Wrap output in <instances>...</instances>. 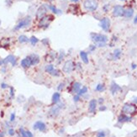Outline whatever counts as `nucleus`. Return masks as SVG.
<instances>
[{
    "mask_svg": "<svg viewBox=\"0 0 137 137\" xmlns=\"http://www.w3.org/2000/svg\"><path fill=\"white\" fill-rule=\"evenodd\" d=\"M92 41L93 44L96 45V46L99 48H103L107 46V43L109 41V38L107 36L103 34H99V33H91L90 34Z\"/></svg>",
    "mask_w": 137,
    "mask_h": 137,
    "instance_id": "obj_1",
    "label": "nucleus"
},
{
    "mask_svg": "<svg viewBox=\"0 0 137 137\" xmlns=\"http://www.w3.org/2000/svg\"><path fill=\"white\" fill-rule=\"evenodd\" d=\"M121 111H122V113H125V114L133 116V115H136L137 113V106L135 103H125V104L123 105Z\"/></svg>",
    "mask_w": 137,
    "mask_h": 137,
    "instance_id": "obj_2",
    "label": "nucleus"
},
{
    "mask_svg": "<svg viewBox=\"0 0 137 137\" xmlns=\"http://www.w3.org/2000/svg\"><path fill=\"white\" fill-rule=\"evenodd\" d=\"M83 8L88 12H94L99 8V3L97 0H84Z\"/></svg>",
    "mask_w": 137,
    "mask_h": 137,
    "instance_id": "obj_3",
    "label": "nucleus"
},
{
    "mask_svg": "<svg viewBox=\"0 0 137 137\" xmlns=\"http://www.w3.org/2000/svg\"><path fill=\"white\" fill-rule=\"evenodd\" d=\"M53 20H54V15H52V14L45 15V16L42 17V18L40 19V21H39V24H38L39 28L46 29Z\"/></svg>",
    "mask_w": 137,
    "mask_h": 137,
    "instance_id": "obj_4",
    "label": "nucleus"
},
{
    "mask_svg": "<svg viewBox=\"0 0 137 137\" xmlns=\"http://www.w3.org/2000/svg\"><path fill=\"white\" fill-rule=\"evenodd\" d=\"M75 68L76 64L73 62V60H66L63 63V66H62V72L65 74H71L75 70Z\"/></svg>",
    "mask_w": 137,
    "mask_h": 137,
    "instance_id": "obj_5",
    "label": "nucleus"
},
{
    "mask_svg": "<svg viewBox=\"0 0 137 137\" xmlns=\"http://www.w3.org/2000/svg\"><path fill=\"white\" fill-rule=\"evenodd\" d=\"M31 21H32V19H31L30 16H26L25 17L24 19H22L20 21L15 25V27L13 28V30L17 31L19 30H21V29H24L28 27L29 25L31 24Z\"/></svg>",
    "mask_w": 137,
    "mask_h": 137,
    "instance_id": "obj_6",
    "label": "nucleus"
},
{
    "mask_svg": "<svg viewBox=\"0 0 137 137\" xmlns=\"http://www.w3.org/2000/svg\"><path fill=\"white\" fill-rule=\"evenodd\" d=\"M99 26L101 27V29L105 32H109L110 30L111 27V21L109 18L108 17H103V19H100L99 21Z\"/></svg>",
    "mask_w": 137,
    "mask_h": 137,
    "instance_id": "obj_7",
    "label": "nucleus"
},
{
    "mask_svg": "<svg viewBox=\"0 0 137 137\" xmlns=\"http://www.w3.org/2000/svg\"><path fill=\"white\" fill-rule=\"evenodd\" d=\"M45 70H46V72H47L48 74H50L52 77H59L60 76V71L56 69V68L55 67V66L51 63H49L48 65L46 66Z\"/></svg>",
    "mask_w": 137,
    "mask_h": 137,
    "instance_id": "obj_8",
    "label": "nucleus"
},
{
    "mask_svg": "<svg viewBox=\"0 0 137 137\" xmlns=\"http://www.w3.org/2000/svg\"><path fill=\"white\" fill-rule=\"evenodd\" d=\"M113 17H124V13H125V8L121 5H115L114 7L113 8Z\"/></svg>",
    "mask_w": 137,
    "mask_h": 137,
    "instance_id": "obj_9",
    "label": "nucleus"
},
{
    "mask_svg": "<svg viewBox=\"0 0 137 137\" xmlns=\"http://www.w3.org/2000/svg\"><path fill=\"white\" fill-rule=\"evenodd\" d=\"M48 11V6L46 4H42L41 6H40L38 8L36 13V16L37 19H40L42 17H44L45 15H46V13Z\"/></svg>",
    "mask_w": 137,
    "mask_h": 137,
    "instance_id": "obj_10",
    "label": "nucleus"
},
{
    "mask_svg": "<svg viewBox=\"0 0 137 137\" xmlns=\"http://www.w3.org/2000/svg\"><path fill=\"white\" fill-rule=\"evenodd\" d=\"M3 65H7V64L10 63L13 66H16V64H17L16 56H14L13 55H9V56L4 58V59H3Z\"/></svg>",
    "mask_w": 137,
    "mask_h": 137,
    "instance_id": "obj_11",
    "label": "nucleus"
},
{
    "mask_svg": "<svg viewBox=\"0 0 137 137\" xmlns=\"http://www.w3.org/2000/svg\"><path fill=\"white\" fill-rule=\"evenodd\" d=\"M20 65L23 68H25V69H27V68L30 67L31 66H33L32 65V60H31L30 56H26V57L24 58L23 60H21Z\"/></svg>",
    "mask_w": 137,
    "mask_h": 137,
    "instance_id": "obj_12",
    "label": "nucleus"
},
{
    "mask_svg": "<svg viewBox=\"0 0 137 137\" xmlns=\"http://www.w3.org/2000/svg\"><path fill=\"white\" fill-rule=\"evenodd\" d=\"M33 129L36 130H40L41 132H44L46 130V125L42 121H36L33 125Z\"/></svg>",
    "mask_w": 137,
    "mask_h": 137,
    "instance_id": "obj_13",
    "label": "nucleus"
},
{
    "mask_svg": "<svg viewBox=\"0 0 137 137\" xmlns=\"http://www.w3.org/2000/svg\"><path fill=\"white\" fill-rule=\"evenodd\" d=\"M97 105H98V101L96 99H93L89 101L88 103V111L91 113H94L97 109Z\"/></svg>",
    "mask_w": 137,
    "mask_h": 137,
    "instance_id": "obj_14",
    "label": "nucleus"
},
{
    "mask_svg": "<svg viewBox=\"0 0 137 137\" xmlns=\"http://www.w3.org/2000/svg\"><path fill=\"white\" fill-rule=\"evenodd\" d=\"M121 56H122V50H121V49L117 48V49H115L113 51V53L111 54L110 58H111V60H113V61H117V60L120 59Z\"/></svg>",
    "mask_w": 137,
    "mask_h": 137,
    "instance_id": "obj_15",
    "label": "nucleus"
},
{
    "mask_svg": "<svg viewBox=\"0 0 137 137\" xmlns=\"http://www.w3.org/2000/svg\"><path fill=\"white\" fill-rule=\"evenodd\" d=\"M79 56L81 58L82 62H83L85 65H87L89 63V58H88V52L85 51V50H81L79 52Z\"/></svg>",
    "mask_w": 137,
    "mask_h": 137,
    "instance_id": "obj_16",
    "label": "nucleus"
},
{
    "mask_svg": "<svg viewBox=\"0 0 137 137\" xmlns=\"http://www.w3.org/2000/svg\"><path fill=\"white\" fill-rule=\"evenodd\" d=\"M119 91H121V87L117 84L115 82H112L110 85V92L113 95H115L117 93H119Z\"/></svg>",
    "mask_w": 137,
    "mask_h": 137,
    "instance_id": "obj_17",
    "label": "nucleus"
},
{
    "mask_svg": "<svg viewBox=\"0 0 137 137\" xmlns=\"http://www.w3.org/2000/svg\"><path fill=\"white\" fill-rule=\"evenodd\" d=\"M131 120H132V117L130 116V115L125 114V113H123L118 117V122H119V123L130 122Z\"/></svg>",
    "mask_w": 137,
    "mask_h": 137,
    "instance_id": "obj_18",
    "label": "nucleus"
},
{
    "mask_svg": "<svg viewBox=\"0 0 137 137\" xmlns=\"http://www.w3.org/2000/svg\"><path fill=\"white\" fill-rule=\"evenodd\" d=\"M61 109H62V106H60V105H57L56 106H54L51 108V109L50 110V115L52 117H56L58 114L60 113V110Z\"/></svg>",
    "mask_w": 137,
    "mask_h": 137,
    "instance_id": "obj_19",
    "label": "nucleus"
},
{
    "mask_svg": "<svg viewBox=\"0 0 137 137\" xmlns=\"http://www.w3.org/2000/svg\"><path fill=\"white\" fill-rule=\"evenodd\" d=\"M57 55L56 53H55L54 51H50L46 56V61L49 63H51L52 62H54L56 60V58H57Z\"/></svg>",
    "mask_w": 137,
    "mask_h": 137,
    "instance_id": "obj_20",
    "label": "nucleus"
},
{
    "mask_svg": "<svg viewBox=\"0 0 137 137\" xmlns=\"http://www.w3.org/2000/svg\"><path fill=\"white\" fill-rule=\"evenodd\" d=\"M81 87H82L81 83H78V82H74L73 84H72V92L76 94V93H77L78 92L80 91Z\"/></svg>",
    "mask_w": 137,
    "mask_h": 137,
    "instance_id": "obj_21",
    "label": "nucleus"
},
{
    "mask_svg": "<svg viewBox=\"0 0 137 137\" xmlns=\"http://www.w3.org/2000/svg\"><path fill=\"white\" fill-rule=\"evenodd\" d=\"M60 99H61V94L59 92H56V93H53L51 98V101L53 104H57V103H60Z\"/></svg>",
    "mask_w": 137,
    "mask_h": 137,
    "instance_id": "obj_22",
    "label": "nucleus"
},
{
    "mask_svg": "<svg viewBox=\"0 0 137 137\" xmlns=\"http://www.w3.org/2000/svg\"><path fill=\"white\" fill-rule=\"evenodd\" d=\"M133 15H134V9L132 8H127L126 9H125L124 17L127 19H130V18H132Z\"/></svg>",
    "mask_w": 137,
    "mask_h": 137,
    "instance_id": "obj_23",
    "label": "nucleus"
},
{
    "mask_svg": "<svg viewBox=\"0 0 137 137\" xmlns=\"http://www.w3.org/2000/svg\"><path fill=\"white\" fill-rule=\"evenodd\" d=\"M30 57H31V60H32V65L33 66H36L37 64L40 63V56H38V55H36V54H31L30 55Z\"/></svg>",
    "mask_w": 137,
    "mask_h": 137,
    "instance_id": "obj_24",
    "label": "nucleus"
},
{
    "mask_svg": "<svg viewBox=\"0 0 137 137\" xmlns=\"http://www.w3.org/2000/svg\"><path fill=\"white\" fill-rule=\"evenodd\" d=\"M65 56H66V52L64 51V50H60L59 53L57 55V58H56V59H57V63L58 64L62 63V62H63Z\"/></svg>",
    "mask_w": 137,
    "mask_h": 137,
    "instance_id": "obj_25",
    "label": "nucleus"
},
{
    "mask_svg": "<svg viewBox=\"0 0 137 137\" xmlns=\"http://www.w3.org/2000/svg\"><path fill=\"white\" fill-rule=\"evenodd\" d=\"M48 9H50V11H51L52 13H55V14H62V10H60V9H58L57 8L56 6H54V5H48Z\"/></svg>",
    "mask_w": 137,
    "mask_h": 137,
    "instance_id": "obj_26",
    "label": "nucleus"
},
{
    "mask_svg": "<svg viewBox=\"0 0 137 137\" xmlns=\"http://www.w3.org/2000/svg\"><path fill=\"white\" fill-rule=\"evenodd\" d=\"M18 40L20 44H25V43H28L29 41H30V39H29L26 36H25V35H21V36H19Z\"/></svg>",
    "mask_w": 137,
    "mask_h": 137,
    "instance_id": "obj_27",
    "label": "nucleus"
},
{
    "mask_svg": "<svg viewBox=\"0 0 137 137\" xmlns=\"http://www.w3.org/2000/svg\"><path fill=\"white\" fill-rule=\"evenodd\" d=\"M0 45L3 48H6V46H9V38H3L0 41Z\"/></svg>",
    "mask_w": 137,
    "mask_h": 137,
    "instance_id": "obj_28",
    "label": "nucleus"
},
{
    "mask_svg": "<svg viewBox=\"0 0 137 137\" xmlns=\"http://www.w3.org/2000/svg\"><path fill=\"white\" fill-rule=\"evenodd\" d=\"M95 90L97 92H99V93H102V92H103L105 90L104 84H103V83L97 84V86H96V87H95Z\"/></svg>",
    "mask_w": 137,
    "mask_h": 137,
    "instance_id": "obj_29",
    "label": "nucleus"
},
{
    "mask_svg": "<svg viewBox=\"0 0 137 137\" xmlns=\"http://www.w3.org/2000/svg\"><path fill=\"white\" fill-rule=\"evenodd\" d=\"M87 91H88V89H87V86H83V87H81V89H80V91L77 93V94L80 96H83L84 94H86V93H87Z\"/></svg>",
    "mask_w": 137,
    "mask_h": 137,
    "instance_id": "obj_30",
    "label": "nucleus"
},
{
    "mask_svg": "<svg viewBox=\"0 0 137 137\" xmlns=\"http://www.w3.org/2000/svg\"><path fill=\"white\" fill-rule=\"evenodd\" d=\"M30 44L32 45V46H36L37 43L39 42V39L36 38V36H31L30 38Z\"/></svg>",
    "mask_w": 137,
    "mask_h": 137,
    "instance_id": "obj_31",
    "label": "nucleus"
},
{
    "mask_svg": "<svg viewBox=\"0 0 137 137\" xmlns=\"http://www.w3.org/2000/svg\"><path fill=\"white\" fill-rule=\"evenodd\" d=\"M97 48L98 47L96 46L95 44H92V45H90V46H88V51L89 52H93V51H95Z\"/></svg>",
    "mask_w": 137,
    "mask_h": 137,
    "instance_id": "obj_32",
    "label": "nucleus"
},
{
    "mask_svg": "<svg viewBox=\"0 0 137 137\" xmlns=\"http://www.w3.org/2000/svg\"><path fill=\"white\" fill-rule=\"evenodd\" d=\"M97 137H106V133L103 130H99L97 133Z\"/></svg>",
    "mask_w": 137,
    "mask_h": 137,
    "instance_id": "obj_33",
    "label": "nucleus"
},
{
    "mask_svg": "<svg viewBox=\"0 0 137 137\" xmlns=\"http://www.w3.org/2000/svg\"><path fill=\"white\" fill-rule=\"evenodd\" d=\"M19 133H20V135H21V136H22V137H27L26 130H25L24 128H22V127L19 129Z\"/></svg>",
    "mask_w": 137,
    "mask_h": 137,
    "instance_id": "obj_34",
    "label": "nucleus"
},
{
    "mask_svg": "<svg viewBox=\"0 0 137 137\" xmlns=\"http://www.w3.org/2000/svg\"><path fill=\"white\" fill-rule=\"evenodd\" d=\"M80 98H81V96L78 95L77 93H76V94L73 96V101L75 102V103H77V102L80 101Z\"/></svg>",
    "mask_w": 137,
    "mask_h": 137,
    "instance_id": "obj_35",
    "label": "nucleus"
},
{
    "mask_svg": "<svg viewBox=\"0 0 137 137\" xmlns=\"http://www.w3.org/2000/svg\"><path fill=\"white\" fill-rule=\"evenodd\" d=\"M8 133H9V136H14L15 131H14V130H13V128H9V130H8Z\"/></svg>",
    "mask_w": 137,
    "mask_h": 137,
    "instance_id": "obj_36",
    "label": "nucleus"
},
{
    "mask_svg": "<svg viewBox=\"0 0 137 137\" xmlns=\"http://www.w3.org/2000/svg\"><path fill=\"white\" fill-rule=\"evenodd\" d=\"M99 110L100 111V112H103V111H105V110H107V107L106 106H104V105H100V107L99 108Z\"/></svg>",
    "mask_w": 137,
    "mask_h": 137,
    "instance_id": "obj_37",
    "label": "nucleus"
},
{
    "mask_svg": "<svg viewBox=\"0 0 137 137\" xmlns=\"http://www.w3.org/2000/svg\"><path fill=\"white\" fill-rule=\"evenodd\" d=\"M64 87H65V84L64 83H60L59 85H58V87H57V90L58 91H62V89L64 88Z\"/></svg>",
    "mask_w": 137,
    "mask_h": 137,
    "instance_id": "obj_38",
    "label": "nucleus"
},
{
    "mask_svg": "<svg viewBox=\"0 0 137 137\" xmlns=\"http://www.w3.org/2000/svg\"><path fill=\"white\" fill-rule=\"evenodd\" d=\"M14 119H15V113H12L10 114V119H9V120H10L11 122H13V121H14Z\"/></svg>",
    "mask_w": 137,
    "mask_h": 137,
    "instance_id": "obj_39",
    "label": "nucleus"
},
{
    "mask_svg": "<svg viewBox=\"0 0 137 137\" xmlns=\"http://www.w3.org/2000/svg\"><path fill=\"white\" fill-rule=\"evenodd\" d=\"M97 101H98V103H99V104L102 105L103 103V102H104V99H103V98H99Z\"/></svg>",
    "mask_w": 137,
    "mask_h": 137,
    "instance_id": "obj_40",
    "label": "nucleus"
},
{
    "mask_svg": "<svg viewBox=\"0 0 137 137\" xmlns=\"http://www.w3.org/2000/svg\"><path fill=\"white\" fill-rule=\"evenodd\" d=\"M109 4H105L104 6L103 7V10L104 11V12H108L109 11Z\"/></svg>",
    "mask_w": 137,
    "mask_h": 137,
    "instance_id": "obj_41",
    "label": "nucleus"
},
{
    "mask_svg": "<svg viewBox=\"0 0 137 137\" xmlns=\"http://www.w3.org/2000/svg\"><path fill=\"white\" fill-rule=\"evenodd\" d=\"M26 135H27V137H34L33 134L30 132V130H26Z\"/></svg>",
    "mask_w": 137,
    "mask_h": 137,
    "instance_id": "obj_42",
    "label": "nucleus"
},
{
    "mask_svg": "<svg viewBox=\"0 0 137 137\" xmlns=\"http://www.w3.org/2000/svg\"><path fill=\"white\" fill-rule=\"evenodd\" d=\"M9 88H10V96L12 98H13V96H14V92H13V87H9Z\"/></svg>",
    "mask_w": 137,
    "mask_h": 137,
    "instance_id": "obj_43",
    "label": "nucleus"
},
{
    "mask_svg": "<svg viewBox=\"0 0 137 137\" xmlns=\"http://www.w3.org/2000/svg\"><path fill=\"white\" fill-rule=\"evenodd\" d=\"M1 87H2V88H3V89H5V88H7V87H9V86H8L6 83H3L1 84Z\"/></svg>",
    "mask_w": 137,
    "mask_h": 137,
    "instance_id": "obj_44",
    "label": "nucleus"
},
{
    "mask_svg": "<svg viewBox=\"0 0 137 137\" xmlns=\"http://www.w3.org/2000/svg\"><path fill=\"white\" fill-rule=\"evenodd\" d=\"M48 42H49L48 39H44V40H42V43L46 45H46H48Z\"/></svg>",
    "mask_w": 137,
    "mask_h": 137,
    "instance_id": "obj_45",
    "label": "nucleus"
},
{
    "mask_svg": "<svg viewBox=\"0 0 137 137\" xmlns=\"http://www.w3.org/2000/svg\"><path fill=\"white\" fill-rule=\"evenodd\" d=\"M136 67H137V65H136V63H132V64H131V69H132V70H135Z\"/></svg>",
    "mask_w": 137,
    "mask_h": 137,
    "instance_id": "obj_46",
    "label": "nucleus"
},
{
    "mask_svg": "<svg viewBox=\"0 0 137 137\" xmlns=\"http://www.w3.org/2000/svg\"><path fill=\"white\" fill-rule=\"evenodd\" d=\"M134 24H137V14L136 15V17L134 18Z\"/></svg>",
    "mask_w": 137,
    "mask_h": 137,
    "instance_id": "obj_47",
    "label": "nucleus"
},
{
    "mask_svg": "<svg viewBox=\"0 0 137 137\" xmlns=\"http://www.w3.org/2000/svg\"><path fill=\"white\" fill-rule=\"evenodd\" d=\"M133 102H134L135 103H137V97H136L134 99H133Z\"/></svg>",
    "mask_w": 137,
    "mask_h": 137,
    "instance_id": "obj_48",
    "label": "nucleus"
},
{
    "mask_svg": "<svg viewBox=\"0 0 137 137\" xmlns=\"http://www.w3.org/2000/svg\"><path fill=\"white\" fill-rule=\"evenodd\" d=\"M80 0H71V2H72V3H78Z\"/></svg>",
    "mask_w": 137,
    "mask_h": 137,
    "instance_id": "obj_49",
    "label": "nucleus"
},
{
    "mask_svg": "<svg viewBox=\"0 0 137 137\" xmlns=\"http://www.w3.org/2000/svg\"><path fill=\"white\" fill-rule=\"evenodd\" d=\"M5 71H6V67H3V69H2V72H6Z\"/></svg>",
    "mask_w": 137,
    "mask_h": 137,
    "instance_id": "obj_50",
    "label": "nucleus"
},
{
    "mask_svg": "<svg viewBox=\"0 0 137 137\" xmlns=\"http://www.w3.org/2000/svg\"><path fill=\"white\" fill-rule=\"evenodd\" d=\"M0 137H5L4 134L3 133H0Z\"/></svg>",
    "mask_w": 137,
    "mask_h": 137,
    "instance_id": "obj_51",
    "label": "nucleus"
},
{
    "mask_svg": "<svg viewBox=\"0 0 137 137\" xmlns=\"http://www.w3.org/2000/svg\"><path fill=\"white\" fill-rule=\"evenodd\" d=\"M2 65H3V60H0V66H2Z\"/></svg>",
    "mask_w": 137,
    "mask_h": 137,
    "instance_id": "obj_52",
    "label": "nucleus"
},
{
    "mask_svg": "<svg viewBox=\"0 0 137 137\" xmlns=\"http://www.w3.org/2000/svg\"><path fill=\"white\" fill-rule=\"evenodd\" d=\"M119 1H126V0H119Z\"/></svg>",
    "mask_w": 137,
    "mask_h": 137,
    "instance_id": "obj_53",
    "label": "nucleus"
},
{
    "mask_svg": "<svg viewBox=\"0 0 137 137\" xmlns=\"http://www.w3.org/2000/svg\"><path fill=\"white\" fill-rule=\"evenodd\" d=\"M0 25H1V20H0Z\"/></svg>",
    "mask_w": 137,
    "mask_h": 137,
    "instance_id": "obj_54",
    "label": "nucleus"
},
{
    "mask_svg": "<svg viewBox=\"0 0 137 137\" xmlns=\"http://www.w3.org/2000/svg\"><path fill=\"white\" fill-rule=\"evenodd\" d=\"M49 1H52V0H49Z\"/></svg>",
    "mask_w": 137,
    "mask_h": 137,
    "instance_id": "obj_55",
    "label": "nucleus"
}]
</instances>
